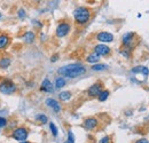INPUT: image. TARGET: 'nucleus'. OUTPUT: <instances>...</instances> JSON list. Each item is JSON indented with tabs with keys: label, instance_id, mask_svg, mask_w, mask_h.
<instances>
[{
	"label": "nucleus",
	"instance_id": "obj_1",
	"mask_svg": "<svg viewBox=\"0 0 149 143\" xmlns=\"http://www.w3.org/2000/svg\"><path fill=\"white\" fill-rule=\"evenodd\" d=\"M57 72L64 77L72 79V78H77V77L84 74L86 72V69L80 64H69V65H64V67L60 68Z\"/></svg>",
	"mask_w": 149,
	"mask_h": 143
},
{
	"label": "nucleus",
	"instance_id": "obj_2",
	"mask_svg": "<svg viewBox=\"0 0 149 143\" xmlns=\"http://www.w3.org/2000/svg\"><path fill=\"white\" fill-rule=\"evenodd\" d=\"M74 17L78 24H85L91 18V12L86 7H78L74 12Z\"/></svg>",
	"mask_w": 149,
	"mask_h": 143
},
{
	"label": "nucleus",
	"instance_id": "obj_3",
	"mask_svg": "<svg viewBox=\"0 0 149 143\" xmlns=\"http://www.w3.org/2000/svg\"><path fill=\"white\" fill-rule=\"evenodd\" d=\"M16 90V86L12 80H3L0 84V92L3 94H13Z\"/></svg>",
	"mask_w": 149,
	"mask_h": 143
},
{
	"label": "nucleus",
	"instance_id": "obj_4",
	"mask_svg": "<svg viewBox=\"0 0 149 143\" xmlns=\"http://www.w3.org/2000/svg\"><path fill=\"white\" fill-rule=\"evenodd\" d=\"M12 137L14 139V140H16V141H25L26 140V137H28V131H26V128H24V127H17V128H15L14 131H13V133H12Z\"/></svg>",
	"mask_w": 149,
	"mask_h": 143
},
{
	"label": "nucleus",
	"instance_id": "obj_5",
	"mask_svg": "<svg viewBox=\"0 0 149 143\" xmlns=\"http://www.w3.org/2000/svg\"><path fill=\"white\" fill-rule=\"evenodd\" d=\"M70 24L67 22H61L56 28V36L58 38H63L70 32Z\"/></svg>",
	"mask_w": 149,
	"mask_h": 143
},
{
	"label": "nucleus",
	"instance_id": "obj_6",
	"mask_svg": "<svg viewBox=\"0 0 149 143\" xmlns=\"http://www.w3.org/2000/svg\"><path fill=\"white\" fill-rule=\"evenodd\" d=\"M102 92V86L100 83H96V84H93L88 90H87V94L88 96L91 97H97L99 94Z\"/></svg>",
	"mask_w": 149,
	"mask_h": 143
},
{
	"label": "nucleus",
	"instance_id": "obj_7",
	"mask_svg": "<svg viewBox=\"0 0 149 143\" xmlns=\"http://www.w3.org/2000/svg\"><path fill=\"white\" fill-rule=\"evenodd\" d=\"M99 124V120L96 119V118H94V117H90V118H86L85 120H84V128H86V129H88V131H92L94 129L96 126Z\"/></svg>",
	"mask_w": 149,
	"mask_h": 143
},
{
	"label": "nucleus",
	"instance_id": "obj_8",
	"mask_svg": "<svg viewBox=\"0 0 149 143\" xmlns=\"http://www.w3.org/2000/svg\"><path fill=\"white\" fill-rule=\"evenodd\" d=\"M96 39L99 40V41H101V42H111L112 40H113V36H112L111 33H109V32H106V31H102V32H99L97 35H96Z\"/></svg>",
	"mask_w": 149,
	"mask_h": 143
},
{
	"label": "nucleus",
	"instance_id": "obj_9",
	"mask_svg": "<svg viewBox=\"0 0 149 143\" xmlns=\"http://www.w3.org/2000/svg\"><path fill=\"white\" fill-rule=\"evenodd\" d=\"M110 48L107 45H96L94 47V53L97 55H109L110 54Z\"/></svg>",
	"mask_w": 149,
	"mask_h": 143
},
{
	"label": "nucleus",
	"instance_id": "obj_10",
	"mask_svg": "<svg viewBox=\"0 0 149 143\" xmlns=\"http://www.w3.org/2000/svg\"><path fill=\"white\" fill-rule=\"evenodd\" d=\"M45 103H46L47 107L53 109V111H55V112H60V111H61V106H60V103H58L56 100H54V99H46Z\"/></svg>",
	"mask_w": 149,
	"mask_h": 143
},
{
	"label": "nucleus",
	"instance_id": "obj_11",
	"mask_svg": "<svg viewBox=\"0 0 149 143\" xmlns=\"http://www.w3.org/2000/svg\"><path fill=\"white\" fill-rule=\"evenodd\" d=\"M40 90L42 92H46V93H53V85L52 83L49 81V79H44L42 83H41V86H40Z\"/></svg>",
	"mask_w": 149,
	"mask_h": 143
},
{
	"label": "nucleus",
	"instance_id": "obj_12",
	"mask_svg": "<svg viewBox=\"0 0 149 143\" xmlns=\"http://www.w3.org/2000/svg\"><path fill=\"white\" fill-rule=\"evenodd\" d=\"M133 38H134V33L133 32H127L123 36V45L125 47H129L131 45V42L133 41Z\"/></svg>",
	"mask_w": 149,
	"mask_h": 143
},
{
	"label": "nucleus",
	"instance_id": "obj_13",
	"mask_svg": "<svg viewBox=\"0 0 149 143\" xmlns=\"http://www.w3.org/2000/svg\"><path fill=\"white\" fill-rule=\"evenodd\" d=\"M9 45V37L7 35H0V49H5Z\"/></svg>",
	"mask_w": 149,
	"mask_h": 143
},
{
	"label": "nucleus",
	"instance_id": "obj_14",
	"mask_svg": "<svg viewBox=\"0 0 149 143\" xmlns=\"http://www.w3.org/2000/svg\"><path fill=\"white\" fill-rule=\"evenodd\" d=\"M23 39H24V41H25L26 44H31V42L35 41V33L31 32V31H28V32L24 33Z\"/></svg>",
	"mask_w": 149,
	"mask_h": 143
},
{
	"label": "nucleus",
	"instance_id": "obj_15",
	"mask_svg": "<svg viewBox=\"0 0 149 143\" xmlns=\"http://www.w3.org/2000/svg\"><path fill=\"white\" fill-rule=\"evenodd\" d=\"M132 72H133V73L141 72V73H145L146 76H148L149 74L148 68H147V67H143V65H139V67H136V68H133V69H132Z\"/></svg>",
	"mask_w": 149,
	"mask_h": 143
},
{
	"label": "nucleus",
	"instance_id": "obj_16",
	"mask_svg": "<svg viewBox=\"0 0 149 143\" xmlns=\"http://www.w3.org/2000/svg\"><path fill=\"white\" fill-rule=\"evenodd\" d=\"M99 60H100V56H99L96 53L90 54V55L86 57V61H87L88 63H97Z\"/></svg>",
	"mask_w": 149,
	"mask_h": 143
},
{
	"label": "nucleus",
	"instance_id": "obj_17",
	"mask_svg": "<svg viewBox=\"0 0 149 143\" xmlns=\"http://www.w3.org/2000/svg\"><path fill=\"white\" fill-rule=\"evenodd\" d=\"M65 86V79L63 77H57L55 79V88L60 90Z\"/></svg>",
	"mask_w": 149,
	"mask_h": 143
},
{
	"label": "nucleus",
	"instance_id": "obj_18",
	"mask_svg": "<svg viewBox=\"0 0 149 143\" xmlns=\"http://www.w3.org/2000/svg\"><path fill=\"white\" fill-rule=\"evenodd\" d=\"M58 97H60L61 101L65 102V101L70 100V97H71V93H70V92H67V90H65V92H61L60 95H58Z\"/></svg>",
	"mask_w": 149,
	"mask_h": 143
},
{
	"label": "nucleus",
	"instance_id": "obj_19",
	"mask_svg": "<svg viewBox=\"0 0 149 143\" xmlns=\"http://www.w3.org/2000/svg\"><path fill=\"white\" fill-rule=\"evenodd\" d=\"M10 65V58H8V57H2L1 60H0V68L1 69H6V68H8Z\"/></svg>",
	"mask_w": 149,
	"mask_h": 143
},
{
	"label": "nucleus",
	"instance_id": "obj_20",
	"mask_svg": "<svg viewBox=\"0 0 149 143\" xmlns=\"http://www.w3.org/2000/svg\"><path fill=\"white\" fill-rule=\"evenodd\" d=\"M108 96H109V90H102V92L99 94L97 99H99L100 102H104V101L108 99Z\"/></svg>",
	"mask_w": 149,
	"mask_h": 143
},
{
	"label": "nucleus",
	"instance_id": "obj_21",
	"mask_svg": "<svg viewBox=\"0 0 149 143\" xmlns=\"http://www.w3.org/2000/svg\"><path fill=\"white\" fill-rule=\"evenodd\" d=\"M36 120L40 124H46L48 121V118H47V116H45L42 113H39V115L36 116Z\"/></svg>",
	"mask_w": 149,
	"mask_h": 143
},
{
	"label": "nucleus",
	"instance_id": "obj_22",
	"mask_svg": "<svg viewBox=\"0 0 149 143\" xmlns=\"http://www.w3.org/2000/svg\"><path fill=\"white\" fill-rule=\"evenodd\" d=\"M94 71H101V70H106L107 69V65L106 64H95L92 67Z\"/></svg>",
	"mask_w": 149,
	"mask_h": 143
},
{
	"label": "nucleus",
	"instance_id": "obj_23",
	"mask_svg": "<svg viewBox=\"0 0 149 143\" xmlns=\"http://www.w3.org/2000/svg\"><path fill=\"white\" fill-rule=\"evenodd\" d=\"M49 128H51L52 134H53L54 136H56V135H57V128H56V126L54 125L53 123H51V124H49Z\"/></svg>",
	"mask_w": 149,
	"mask_h": 143
},
{
	"label": "nucleus",
	"instance_id": "obj_24",
	"mask_svg": "<svg viewBox=\"0 0 149 143\" xmlns=\"http://www.w3.org/2000/svg\"><path fill=\"white\" fill-rule=\"evenodd\" d=\"M99 143H111L110 142V137H109V136H103V137L100 140Z\"/></svg>",
	"mask_w": 149,
	"mask_h": 143
},
{
	"label": "nucleus",
	"instance_id": "obj_25",
	"mask_svg": "<svg viewBox=\"0 0 149 143\" xmlns=\"http://www.w3.org/2000/svg\"><path fill=\"white\" fill-rule=\"evenodd\" d=\"M6 125H7V120H6V118L0 117V127H5Z\"/></svg>",
	"mask_w": 149,
	"mask_h": 143
},
{
	"label": "nucleus",
	"instance_id": "obj_26",
	"mask_svg": "<svg viewBox=\"0 0 149 143\" xmlns=\"http://www.w3.org/2000/svg\"><path fill=\"white\" fill-rule=\"evenodd\" d=\"M19 18H24L25 17V12L23 9H19Z\"/></svg>",
	"mask_w": 149,
	"mask_h": 143
},
{
	"label": "nucleus",
	"instance_id": "obj_27",
	"mask_svg": "<svg viewBox=\"0 0 149 143\" xmlns=\"http://www.w3.org/2000/svg\"><path fill=\"white\" fill-rule=\"evenodd\" d=\"M135 143H149V142L147 139H140V140H138Z\"/></svg>",
	"mask_w": 149,
	"mask_h": 143
},
{
	"label": "nucleus",
	"instance_id": "obj_28",
	"mask_svg": "<svg viewBox=\"0 0 149 143\" xmlns=\"http://www.w3.org/2000/svg\"><path fill=\"white\" fill-rule=\"evenodd\" d=\"M56 60H57V55H54V57H52V58H51V61H52V62H55Z\"/></svg>",
	"mask_w": 149,
	"mask_h": 143
},
{
	"label": "nucleus",
	"instance_id": "obj_29",
	"mask_svg": "<svg viewBox=\"0 0 149 143\" xmlns=\"http://www.w3.org/2000/svg\"><path fill=\"white\" fill-rule=\"evenodd\" d=\"M19 143H31V142H28V141H21Z\"/></svg>",
	"mask_w": 149,
	"mask_h": 143
},
{
	"label": "nucleus",
	"instance_id": "obj_30",
	"mask_svg": "<svg viewBox=\"0 0 149 143\" xmlns=\"http://www.w3.org/2000/svg\"><path fill=\"white\" fill-rule=\"evenodd\" d=\"M64 143H72V142H70V141H69V140H68V141H67V142H64Z\"/></svg>",
	"mask_w": 149,
	"mask_h": 143
},
{
	"label": "nucleus",
	"instance_id": "obj_31",
	"mask_svg": "<svg viewBox=\"0 0 149 143\" xmlns=\"http://www.w3.org/2000/svg\"><path fill=\"white\" fill-rule=\"evenodd\" d=\"M1 16H2V15H1V13H0V17H1Z\"/></svg>",
	"mask_w": 149,
	"mask_h": 143
}]
</instances>
